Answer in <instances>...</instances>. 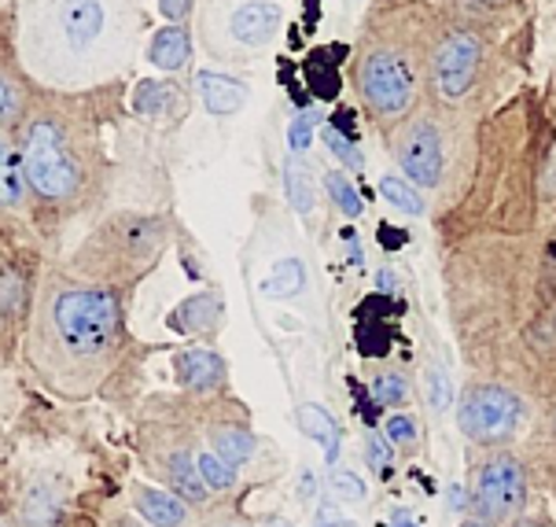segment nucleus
I'll list each match as a JSON object with an SVG mask.
<instances>
[{
    "label": "nucleus",
    "mask_w": 556,
    "mask_h": 527,
    "mask_svg": "<svg viewBox=\"0 0 556 527\" xmlns=\"http://www.w3.org/2000/svg\"><path fill=\"white\" fill-rule=\"evenodd\" d=\"M18 152H23L30 196L49 211L74 214L97 196L100 145L74 111H34L23 122Z\"/></svg>",
    "instance_id": "obj_4"
},
{
    "label": "nucleus",
    "mask_w": 556,
    "mask_h": 527,
    "mask_svg": "<svg viewBox=\"0 0 556 527\" xmlns=\"http://www.w3.org/2000/svg\"><path fill=\"white\" fill-rule=\"evenodd\" d=\"M188 4H192V0H159V12L166 18H181L188 12Z\"/></svg>",
    "instance_id": "obj_39"
},
{
    "label": "nucleus",
    "mask_w": 556,
    "mask_h": 527,
    "mask_svg": "<svg viewBox=\"0 0 556 527\" xmlns=\"http://www.w3.org/2000/svg\"><path fill=\"white\" fill-rule=\"evenodd\" d=\"M508 527H556V516L553 513H545V510H527L523 516H520V520H516V524H508Z\"/></svg>",
    "instance_id": "obj_37"
},
{
    "label": "nucleus",
    "mask_w": 556,
    "mask_h": 527,
    "mask_svg": "<svg viewBox=\"0 0 556 527\" xmlns=\"http://www.w3.org/2000/svg\"><path fill=\"white\" fill-rule=\"evenodd\" d=\"M534 465L516 447L468 450V513L508 527L531 510Z\"/></svg>",
    "instance_id": "obj_8"
},
{
    "label": "nucleus",
    "mask_w": 556,
    "mask_h": 527,
    "mask_svg": "<svg viewBox=\"0 0 556 527\" xmlns=\"http://www.w3.org/2000/svg\"><path fill=\"white\" fill-rule=\"evenodd\" d=\"M269 291V296H288V291H295V288H303V266H299L295 259L291 262H277V273L262 285Z\"/></svg>",
    "instance_id": "obj_31"
},
{
    "label": "nucleus",
    "mask_w": 556,
    "mask_h": 527,
    "mask_svg": "<svg viewBox=\"0 0 556 527\" xmlns=\"http://www.w3.org/2000/svg\"><path fill=\"white\" fill-rule=\"evenodd\" d=\"M18 354L34 380L55 399H92L126 354L122 291L71 269L49 273L37 285Z\"/></svg>",
    "instance_id": "obj_2"
},
{
    "label": "nucleus",
    "mask_w": 556,
    "mask_h": 527,
    "mask_svg": "<svg viewBox=\"0 0 556 527\" xmlns=\"http://www.w3.org/2000/svg\"><path fill=\"white\" fill-rule=\"evenodd\" d=\"M457 527H494V524H486V520H479V516H472V513H468L465 520H460Z\"/></svg>",
    "instance_id": "obj_41"
},
{
    "label": "nucleus",
    "mask_w": 556,
    "mask_h": 527,
    "mask_svg": "<svg viewBox=\"0 0 556 527\" xmlns=\"http://www.w3.org/2000/svg\"><path fill=\"white\" fill-rule=\"evenodd\" d=\"M288 140H291V148H295V152H306L309 140H314V122H309L306 115H299L295 122H291Z\"/></svg>",
    "instance_id": "obj_35"
},
{
    "label": "nucleus",
    "mask_w": 556,
    "mask_h": 527,
    "mask_svg": "<svg viewBox=\"0 0 556 527\" xmlns=\"http://www.w3.org/2000/svg\"><path fill=\"white\" fill-rule=\"evenodd\" d=\"M369 394H372V406L402 410V406H409V399H413V376L399 369V365H383V369L372 373Z\"/></svg>",
    "instance_id": "obj_18"
},
{
    "label": "nucleus",
    "mask_w": 556,
    "mask_h": 527,
    "mask_svg": "<svg viewBox=\"0 0 556 527\" xmlns=\"http://www.w3.org/2000/svg\"><path fill=\"white\" fill-rule=\"evenodd\" d=\"M285 26V8L277 0H206L200 34L214 60L248 63L273 45Z\"/></svg>",
    "instance_id": "obj_9"
},
{
    "label": "nucleus",
    "mask_w": 556,
    "mask_h": 527,
    "mask_svg": "<svg viewBox=\"0 0 556 527\" xmlns=\"http://www.w3.org/2000/svg\"><path fill=\"white\" fill-rule=\"evenodd\" d=\"M137 0H23L18 55L41 86L85 89L134 60Z\"/></svg>",
    "instance_id": "obj_3"
},
{
    "label": "nucleus",
    "mask_w": 556,
    "mask_h": 527,
    "mask_svg": "<svg viewBox=\"0 0 556 527\" xmlns=\"http://www.w3.org/2000/svg\"><path fill=\"white\" fill-rule=\"evenodd\" d=\"M380 196L394 206V211L409 214V218H420V214L428 211V206H424L420 188L413 181H405L402 174H383L380 177Z\"/></svg>",
    "instance_id": "obj_21"
},
{
    "label": "nucleus",
    "mask_w": 556,
    "mask_h": 527,
    "mask_svg": "<svg viewBox=\"0 0 556 527\" xmlns=\"http://www.w3.org/2000/svg\"><path fill=\"white\" fill-rule=\"evenodd\" d=\"M450 322L479 380L556 410V266L502 237L465 243L446 269Z\"/></svg>",
    "instance_id": "obj_1"
},
{
    "label": "nucleus",
    "mask_w": 556,
    "mask_h": 527,
    "mask_svg": "<svg viewBox=\"0 0 556 527\" xmlns=\"http://www.w3.org/2000/svg\"><path fill=\"white\" fill-rule=\"evenodd\" d=\"M299 425H303V431L317 442V447L328 450V457H336V450H339V428H336V421L328 417L325 406H303V410H299Z\"/></svg>",
    "instance_id": "obj_22"
},
{
    "label": "nucleus",
    "mask_w": 556,
    "mask_h": 527,
    "mask_svg": "<svg viewBox=\"0 0 556 527\" xmlns=\"http://www.w3.org/2000/svg\"><path fill=\"white\" fill-rule=\"evenodd\" d=\"M391 155L405 181L439 192L450 177V118L435 108H417L388 134Z\"/></svg>",
    "instance_id": "obj_11"
},
{
    "label": "nucleus",
    "mask_w": 556,
    "mask_h": 527,
    "mask_svg": "<svg viewBox=\"0 0 556 527\" xmlns=\"http://www.w3.org/2000/svg\"><path fill=\"white\" fill-rule=\"evenodd\" d=\"M195 468H200V476H203V484H206V491H211V494L237 491L240 473L229 465V461H222L218 454H214V450L206 447V442H200V454H195Z\"/></svg>",
    "instance_id": "obj_20"
},
{
    "label": "nucleus",
    "mask_w": 556,
    "mask_h": 527,
    "mask_svg": "<svg viewBox=\"0 0 556 527\" xmlns=\"http://www.w3.org/2000/svg\"><path fill=\"white\" fill-rule=\"evenodd\" d=\"M343 527H354V524H343Z\"/></svg>",
    "instance_id": "obj_45"
},
{
    "label": "nucleus",
    "mask_w": 556,
    "mask_h": 527,
    "mask_svg": "<svg viewBox=\"0 0 556 527\" xmlns=\"http://www.w3.org/2000/svg\"><path fill=\"white\" fill-rule=\"evenodd\" d=\"M424 388H428V406L431 410H450V380H446V373L442 369H428L424 373Z\"/></svg>",
    "instance_id": "obj_32"
},
{
    "label": "nucleus",
    "mask_w": 556,
    "mask_h": 527,
    "mask_svg": "<svg viewBox=\"0 0 556 527\" xmlns=\"http://www.w3.org/2000/svg\"><path fill=\"white\" fill-rule=\"evenodd\" d=\"M383 439H388L394 450H402V454H417V447H420V425H417V417H413L409 410L391 413V417L383 421Z\"/></svg>",
    "instance_id": "obj_23"
},
{
    "label": "nucleus",
    "mask_w": 556,
    "mask_h": 527,
    "mask_svg": "<svg viewBox=\"0 0 556 527\" xmlns=\"http://www.w3.org/2000/svg\"><path fill=\"white\" fill-rule=\"evenodd\" d=\"M325 192H328V200H332L339 211L346 214V218H357V214L365 211V203H362V196H357V188L351 185V177H346L343 171H325Z\"/></svg>",
    "instance_id": "obj_25"
},
{
    "label": "nucleus",
    "mask_w": 556,
    "mask_h": 527,
    "mask_svg": "<svg viewBox=\"0 0 556 527\" xmlns=\"http://www.w3.org/2000/svg\"><path fill=\"white\" fill-rule=\"evenodd\" d=\"M200 527H251L243 516L232 510V505H206V510L200 513Z\"/></svg>",
    "instance_id": "obj_33"
},
{
    "label": "nucleus",
    "mask_w": 556,
    "mask_h": 527,
    "mask_svg": "<svg viewBox=\"0 0 556 527\" xmlns=\"http://www.w3.org/2000/svg\"><path fill=\"white\" fill-rule=\"evenodd\" d=\"M424 63L428 52L402 37H372L362 45L354 63V89L369 115L383 134H391L420 108L424 92Z\"/></svg>",
    "instance_id": "obj_5"
},
{
    "label": "nucleus",
    "mask_w": 556,
    "mask_h": 527,
    "mask_svg": "<svg viewBox=\"0 0 556 527\" xmlns=\"http://www.w3.org/2000/svg\"><path fill=\"white\" fill-rule=\"evenodd\" d=\"M483 37L472 26H450L446 34L435 37V45L428 49V63H424V89L431 97V108L454 118L483 81Z\"/></svg>",
    "instance_id": "obj_10"
},
{
    "label": "nucleus",
    "mask_w": 556,
    "mask_h": 527,
    "mask_svg": "<svg viewBox=\"0 0 556 527\" xmlns=\"http://www.w3.org/2000/svg\"><path fill=\"white\" fill-rule=\"evenodd\" d=\"M0 527H12V524H8V516H4V513H0Z\"/></svg>",
    "instance_id": "obj_43"
},
{
    "label": "nucleus",
    "mask_w": 556,
    "mask_h": 527,
    "mask_svg": "<svg viewBox=\"0 0 556 527\" xmlns=\"http://www.w3.org/2000/svg\"><path fill=\"white\" fill-rule=\"evenodd\" d=\"M60 527H92V520H85L81 513H63L60 516Z\"/></svg>",
    "instance_id": "obj_40"
},
{
    "label": "nucleus",
    "mask_w": 556,
    "mask_h": 527,
    "mask_svg": "<svg viewBox=\"0 0 556 527\" xmlns=\"http://www.w3.org/2000/svg\"><path fill=\"white\" fill-rule=\"evenodd\" d=\"M129 510L152 527H188L195 513L192 505L181 502L174 491H166V487H159V484H144V479L129 484Z\"/></svg>",
    "instance_id": "obj_13"
},
{
    "label": "nucleus",
    "mask_w": 556,
    "mask_h": 527,
    "mask_svg": "<svg viewBox=\"0 0 556 527\" xmlns=\"http://www.w3.org/2000/svg\"><path fill=\"white\" fill-rule=\"evenodd\" d=\"M166 229L169 225L155 214H115L81 243L71 273L108 288L129 285V280L144 277L163 255Z\"/></svg>",
    "instance_id": "obj_6"
},
{
    "label": "nucleus",
    "mask_w": 556,
    "mask_h": 527,
    "mask_svg": "<svg viewBox=\"0 0 556 527\" xmlns=\"http://www.w3.org/2000/svg\"><path fill=\"white\" fill-rule=\"evenodd\" d=\"M454 421L468 450H505L539 428L542 410L508 384L472 376L457 394Z\"/></svg>",
    "instance_id": "obj_7"
},
{
    "label": "nucleus",
    "mask_w": 556,
    "mask_h": 527,
    "mask_svg": "<svg viewBox=\"0 0 556 527\" xmlns=\"http://www.w3.org/2000/svg\"><path fill=\"white\" fill-rule=\"evenodd\" d=\"M174 332L181 336H211L218 332L222 325V299L218 291H195V296H188L181 306L169 314L166 322Z\"/></svg>",
    "instance_id": "obj_15"
},
{
    "label": "nucleus",
    "mask_w": 556,
    "mask_h": 527,
    "mask_svg": "<svg viewBox=\"0 0 556 527\" xmlns=\"http://www.w3.org/2000/svg\"><path fill=\"white\" fill-rule=\"evenodd\" d=\"M169 369H174L181 394H192V399H214V394H225V388H229V365L206 343L177 351L169 357Z\"/></svg>",
    "instance_id": "obj_12"
},
{
    "label": "nucleus",
    "mask_w": 556,
    "mask_h": 527,
    "mask_svg": "<svg viewBox=\"0 0 556 527\" xmlns=\"http://www.w3.org/2000/svg\"><path fill=\"white\" fill-rule=\"evenodd\" d=\"M60 487H55L52 476H34L26 484L23 498H18V513H15V524L12 527H60Z\"/></svg>",
    "instance_id": "obj_14"
},
{
    "label": "nucleus",
    "mask_w": 556,
    "mask_h": 527,
    "mask_svg": "<svg viewBox=\"0 0 556 527\" xmlns=\"http://www.w3.org/2000/svg\"><path fill=\"white\" fill-rule=\"evenodd\" d=\"M195 92H200L203 108L218 118L237 115L243 103H248V86L237 78H229V74H218V71H203L200 78H195Z\"/></svg>",
    "instance_id": "obj_16"
},
{
    "label": "nucleus",
    "mask_w": 556,
    "mask_h": 527,
    "mask_svg": "<svg viewBox=\"0 0 556 527\" xmlns=\"http://www.w3.org/2000/svg\"><path fill=\"white\" fill-rule=\"evenodd\" d=\"M103 527H152V524L140 520L134 510H115V513L108 516V524H103Z\"/></svg>",
    "instance_id": "obj_38"
},
{
    "label": "nucleus",
    "mask_w": 556,
    "mask_h": 527,
    "mask_svg": "<svg viewBox=\"0 0 556 527\" xmlns=\"http://www.w3.org/2000/svg\"><path fill=\"white\" fill-rule=\"evenodd\" d=\"M328 487H332L336 502H354L362 505L369 491H365V479L351 473V468H332V476H328Z\"/></svg>",
    "instance_id": "obj_28"
},
{
    "label": "nucleus",
    "mask_w": 556,
    "mask_h": 527,
    "mask_svg": "<svg viewBox=\"0 0 556 527\" xmlns=\"http://www.w3.org/2000/svg\"><path fill=\"white\" fill-rule=\"evenodd\" d=\"M365 465H369L380 479H388L394 468V447L380 436H365Z\"/></svg>",
    "instance_id": "obj_30"
},
{
    "label": "nucleus",
    "mask_w": 556,
    "mask_h": 527,
    "mask_svg": "<svg viewBox=\"0 0 556 527\" xmlns=\"http://www.w3.org/2000/svg\"><path fill=\"white\" fill-rule=\"evenodd\" d=\"M26 196H30V185H26L18 140L0 134V211H23Z\"/></svg>",
    "instance_id": "obj_17"
},
{
    "label": "nucleus",
    "mask_w": 556,
    "mask_h": 527,
    "mask_svg": "<svg viewBox=\"0 0 556 527\" xmlns=\"http://www.w3.org/2000/svg\"><path fill=\"white\" fill-rule=\"evenodd\" d=\"M285 188H288L291 206H295L299 214H309V206H314V181H309V171L299 163V159H291V163H288Z\"/></svg>",
    "instance_id": "obj_27"
},
{
    "label": "nucleus",
    "mask_w": 556,
    "mask_h": 527,
    "mask_svg": "<svg viewBox=\"0 0 556 527\" xmlns=\"http://www.w3.org/2000/svg\"><path fill=\"white\" fill-rule=\"evenodd\" d=\"M262 527H291V524L285 520V516H273V520H266V524H262Z\"/></svg>",
    "instance_id": "obj_42"
},
{
    "label": "nucleus",
    "mask_w": 556,
    "mask_h": 527,
    "mask_svg": "<svg viewBox=\"0 0 556 527\" xmlns=\"http://www.w3.org/2000/svg\"><path fill=\"white\" fill-rule=\"evenodd\" d=\"M177 103V89L166 86V81H140L137 86V111L148 118H163L174 111Z\"/></svg>",
    "instance_id": "obj_24"
},
{
    "label": "nucleus",
    "mask_w": 556,
    "mask_h": 527,
    "mask_svg": "<svg viewBox=\"0 0 556 527\" xmlns=\"http://www.w3.org/2000/svg\"><path fill=\"white\" fill-rule=\"evenodd\" d=\"M148 60L163 71H181L188 63V34L181 26H166L152 37V49H148Z\"/></svg>",
    "instance_id": "obj_19"
},
{
    "label": "nucleus",
    "mask_w": 556,
    "mask_h": 527,
    "mask_svg": "<svg viewBox=\"0 0 556 527\" xmlns=\"http://www.w3.org/2000/svg\"><path fill=\"white\" fill-rule=\"evenodd\" d=\"M325 140H328V152L343 159V163L351 166V171H362V166H365V163H362V155H357V148H354L351 140H346L343 134H336L332 126L325 129Z\"/></svg>",
    "instance_id": "obj_34"
},
{
    "label": "nucleus",
    "mask_w": 556,
    "mask_h": 527,
    "mask_svg": "<svg viewBox=\"0 0 556 527\" xmlns=\"http://www.w3.org/2000/svg\"><path fill=\"white\" fill-rule=\"evenodd\" d=\"M402 527H417V524H405V520H402Z\"/></svg>",
    "instance_id": "obj_44"
},
{
    "label": "nucleus",
    "mask_w": 556,
    "mask_h": 527,
    "mask_svg": "<svg viewBox=\"0 0 556 527\" xmlns=\"http://www.w3.org/2000/svg\"><path fill=\"white\" fill-rule=\"evenodd\" d=\"M531 454L545 461L549 468H556V410L549 417H542L539 428L531 431Z\"/></svg>",
    "instance_id": "obj_29"
},
{
    "label": "nucleus",
    "mask_w": 556,
    "mask_h": 527,
    "mask_svg": "<svg viewBox=\"0 0 556 527\" xmlns=\"http://www.w3.org/2000/svg\"><path fill=\"white\" fill-rule=\"evenodd\" d=\"M314 524L317 527H343V513H339V505L336 502H320L317 505V513H314Z\"/></svg>",
    "instance_id": "obj_36"
},
{
    "label": "nucleus",
    "mask_w": 556,
    "mask_h": 527,
    "mask_svg": "<svg viewBox=\"0 0 556 527\" xmlns=\"http://www.w3.org/2000/svg\"><path fill=\"white\" fill-rule=\"evenodd\" d=\"M23 115H26L23 89L15 86L12 74L0 67V134H4V129H12V126H18V122H23Z\"/></svg>",
    "instance_id": "obj_26"
}]
</instances>
